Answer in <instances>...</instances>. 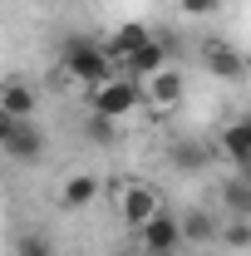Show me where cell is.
I'll return each instance as SVG.
<instances>
[{
  "mask_svg": "<svg viewBox=\"0 0 251 256\" xmlns=\"http://www.w3.org/2000/svg\"><path fill=\"white\" fill-rule=\"evenodd\" d=\"M60 79L79 84V89H98L114 79V60L104 54L98 40H84V34H69L60 50Z\"/></svg>",
  "mask_w": 251,
  "mask_h": 256,
  "instance_id": "cell-1",
  "label": "cell"
},
{
  "mask_svg": "<svg viewBox=\"0 0 251 256\" xmlns=\"http://www.w3.org/2000/svg\"><path fill=\"white\" fill-rule=\"evenodd\" d=\"M89 98H94V114H98V118L124 124L128 114H138V108H143V84H138L133 74H114L108 84L89 89Z\"/></svg>",
  "mask_w": 251,
  "mask_h": 256,
  "instance_id": "cell-2",
  "label": "cell"
},
{
  "mask_svg": "<svg viewBox=\"0 0 251 256\" xmlns=\"http://www.w3.org/2000/svg\"><path fill=\"white\" fill-rule=\"evenodd\" d=\"M114 207H118V217H124V226L133 232V226L153 222L158 212H168V202H162V192L153 188V182H114Z\"/></svg>",
  "mask_w": 251,
  "mask_h": 256,
  "instance_id": "cell-3",
  "label": "cell"
},
{
  "mask_svg": "<svg viewBox=\"0 0 251 256\" xmlns=\"http://www.w3.org/2000/svg\"><path fill=\"white\" fill-rule=\"evenodd\" d=\"M202 69L212 74V79H226V84H236V79H246V54L236 50V44H226V40H202Z\"/></svg>",
  "mask_w": 251,
  "mask_h": 256,
  "instance_id": "cell-4",
  "label": "cell"
},
{
  "mask_svg": "<svg viewBox=\"0 0 251 256\" xmlns=\"http://www.w3.org/2000/svg\"><path fill=\"white\" fill-rule=\"evenodd\" d=\"M182 94H188V84H182V74H178L172 64H162L158 74L143 79V104H148L153 114H172V108L182 104Z\"/></svg>",
  "mask_w": 251,
  "mask_h": 256,
  "instance_id": "cell-5",
  "label": "cell"
},
{
  "mask_svg": "<svg viewBox=\"0 0 251 256\" xmlns=\"http://www.w3.org/2000/svg\"><path fill=\"white\" fill-rule=\"evenodd\" d=\"M40 104H44V89L25 79V74H10L0 79V108L15 114V118H40Z\"/></svg>",
  "mask_w": 251,
  "mask_h": 256,
  "instance_id": "cell-6",
  "label": "cell"
},
{
  "mask_svg": "<svg viewBox=\"0 0 251 256\" xmlns=\"http://www.w3.org/2000/svg\"><path fill=\"white\" fill-rule=\"evenodd\" d=\"M133 246L138 252H182V226L172 212H158L153 222L133 226Z\"/></svg>",
  "mask_w": 251,
  "mask_h": 256,
  "instance_id": "cell-7",
  "label": "cell"
},
{
  "mask_svg": "<svg viewBox=\"0 0 251 256\" xmlns=\"http://www.w3.org/2000/svg\"><path fill=\"white\" fill-rule=\"evenodd\" d=\"M44 148H50V138H44V128L34 124V118H25V124L0 143V153H5L10 162H40V158H44Z\"/></svg>",
  "mask_w": 251,
  "mask_h": 256,
  "instance_id": "cell-8",
  "label": "cell"
},
{
  "mask_svg": "<svg viewBox=\"0 0 251 256\" xmlns=\"http://www.w3.org/2000/svg\"><path fill=\"white\" fill-rule=\"evenodd\" d=\"M98 192H104V182L94 172H74V178H64V188H60V207L64 212H89L98 202Z\"/></svg>",
  "mask_w": 251,
  "mask_h": 256,
  "instance_id": "cell-9",
  "label": "cell"
},
{
  "mask_svg": "<svg viewBox=\"0 0 251 256\" xmlns=\"http://www.w3.org/2000/svg\"><path fill=\"white\" fill-rule=\"evenodd\" d=\"M217 153H222L226 162H236V168H242V162L251 158V114L222 128V138H217Z\"/></svg>",
  "mask_w": 251,
  "mask_h": 256,
  "instance_id": "cell-10",
  "label": "cell"
},
{
  "mask_svg": "<svg viewBox=\"0 0 251 256\" xmlns=\"http://www.w3.org/2000/svg\"><path fill=\"white\" fill-rule=\"evenodd\" d=\"M222 207H226V217H242V222H251V178L246 172H232L226 182H222Z\"/></svg>",
  "mask_w": 251,
  "mask_h": 256,
  "instance_id": "cell-11",
  "label": "cell"
},
{
  "mask_svg": "<svg viewBox=\"0 0 251 256\" xmlns=\"http://www.w3.org/2000/svg\"><path fill=\"white\" fill-rule=\"evenodd\" d=\"M162 64H168V50H162V40H153V34H148V40L128 54V74L143 84V79H148V74H158Z\"/></svg>",
  "mask_w": 251,
  "mask_h": 256,
  "instance_id": "cell-12",
  "label": "cell"
},
{
  "mask_svg": "<svg viewBox=\"0 0 251 256\" xmlns=\"http://www.w3.org/2000/svg\"><path fill=\"white\" fill-rule=\"evenodd\" d=\"M178 226H182V246H207V242H217V217L212 212H202V207H192L188 217H178Z\"/></svg>",
  "mask_w": 251,
  "mask_h": 256,
  "instance_id": "cell-13",
  "label": "cell"
},
{
  "mask_svg": "<svg viewBox=\"0 0 251 256\" xmlns=\"http://www.w3.org/2000/svg\"><path fill=\"white\" fill-rule=\"evenodd\" d=\"M143 40H148V30H143V25H124V30H114L108 40H98V44H104V54H108L114 64H128V54H133Z\"/></svg>",
  "mask_w": 251,
  "mask_h": 256,
  "instance_id": "cell-14",
  "label": "cell"
},
{
  "mask_svg": "<svg viewBox=\"0 0 251 256\" xmlns=\"http://www.w3.org/2000/svg\"><path fill=\"white\" fill-rule=\"evenodd\" d=\"M217 242L226 246V252H251V222H242V217H222Z\"/></svg>",
  "mask_w": 251,
  "mask_h": 256,
  "instance_id": "cell-15",
  "label": "cell"
},
{
  "mask_svg": "<svg viewBox=\"0 0 251 256\" xmlns=\"http://www.w3.org/2000/svg\"><path fill=\"white\" fill-rule=\"evenodd\" d=\"M168 158H172V168H182V172H197V168L207 162V148H202V143H172Z\"/></svg>",
  "mask_w": 251,
  "mask_h": 256,
  "instance_id": "cell-16",
  "label": "cell"
},
{
  "mask_svg": "<svg viewBox=\"0 0 251 256\" xmlns=\"http://www.w3.org/2000/svg\"><path fill=\"white\" fill-rule=\"evenodd\" d=\"M15 256H60V252H54V242H50L44 232H25V236L15 242Z\"/></svg>",
  "mask_w": 251,
  "mask_h": 256,
  "instance_id": "cell-17",
  "label": "cell"
},
{
  "mask_svg": "<svg viewBox=\"0 0 251 256\" xmlns=\"http://www.w3.org/2000/svg\"><path fill=\"white\" fill-rule=\"evenodd\" d=\"M178 10H188V15H197V20H202V15H217L222 0H178Z\"/></svg>",
  "mask_w": 251,
  "mask_h": 256,
  "instance_id": "cell-18",
  "label": "cell"
},
{
  "mask_svg": "<svg viewBox=\"0 0 251 256\" xmlns=\"http://www.w3.org/2000/svg\"><path fill=\"white\" fill-rule=\"evenodd\" d=\"M89 138H94V143H114V124H108V118H89Z\"/></svg>",
  "mask_w": 251,
  "mask_h": 256,
  "instance_id": "cell-19",
  "label": "cell"
},
{
  "mask_svg": "<svg viewBox=\"0 0 251 256\" xmlns=\"http://www.w3.org/2000/svg\"><path fill=\"white\" fill-rule=\"evenodd\" d=\"M20 124H25V118H15V114H5V108H0V143H5V138H10Z\"/></svg>",
  "mask_w": 251,
  "mask_h": 256,
  "instance_id": "cell-20",
  "label": "cell"
},
{
  "mask_svg": "<svg viewBox=\"0 0 251 256\" xmlns=\"http://www.w3.org/2000/svg\"><path fill=\"white\" fill-rule=\"evenodd\" d=\"M138 256H182V252H138Z\"/></svg>",
  "mask_w": 251,
  "mask_h": 256,
  "instance_id": "cell-21",
  "label": "cell"
},
{
  "mask_svg": "<svg viewBox=\"0 0 251 256\" xmlns=\"http://www.w3.org/2000/svg\"><path fill=\"white\" fill-rule=\"evenodd\" d=\"M118 256H138V246H124V252H118Z\"/></svg>",
  "mask_w": 251,
  "mask_h": 256,
  "instance_id": "cell-22",
  "label": "cell"
},
{
  "mask_svg": "<svg viewBox=\"0 0 251 256\" xmlns=\"http://www.w3.org/2000/svg\"><path fill=\"white\" fill-rule=\"evenodd\" d=\"M242 172H246V178H251V158H246V162H242Z\"/></svg>",
  "mask_w": 251,
  "mask_h": 256,
  "instance_id": "cell-23",
  "label": "cell"
}]
</instances>
